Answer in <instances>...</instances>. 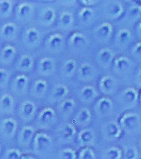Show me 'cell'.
<instances>
[{
	"instance_id": "53",
	"label": "cell",
	"mask_w": 141,
	"mask_h": 159,
	"mask_svg": "<svg viewBox=\"0 0 141 159\" xmlns=\"http://www.w3.org/2000/svg\"><path fill=\"white\" fill-rule=\"evenodd\" d=\"M139 33L141 34V23L139 24Z\"/></svg>"
},
{
	"instance_id": "16",
	"label": "cell",
	"mask_w": 141,
	"mask_h": 159,
	"mask_svg": "<svg viewBox=\"0 0 141 159\" xmlns=\"http://www.w3.org/2000/svg\"><path fill=\"white\" fill-rule=\"evenodd\" d=\"M49 88L48 83L44 78L34 80L29 87V94L34 99L42 100L46 96Z\"/></svg>"
},
{
	"instance_id": "18",
	"label": "cell",
	"mask_w": 141,
	"mask_h": 159,
	"mask_svg": "<svg viewBox=\"0 0 141 159\" xmlns=\"http://www.w3.org/2000/svg\"><path fill=\"white\" fill-rule=\"evenodd\" d=\"M15 97L10 93H4L0 96V114L10 116L14 114L16 108Z\"/></svg>"
},
{
	"instance_id": "21",
	"label": "cell",
	"mask_w": 141,
	"mask_h": 159,
	"mask_svg": "<svg viewBox=\"0 0 141 159\" xmlns=\"http://www.w3.org/2000/svg\"><path fill=\"white\" fill-rule=\"evenodd\" d=\"M67 43L69 46L74 49H80L88 43L87 37L81 33L74 31L69 35Z\"/></svg>"
},
{
	"instance_id": "45",
	"label": "cell",
	"mask_w": 141,
	"mask_h": 159,
	"mask_svg": "<svg viewBox=\"0 0 141 159\" xmlns=\"http://www.w3.org/2000/svg\"><path fill=\"white\" fill-rule=\"evenodd\" d=\"M138 157V151L135 148L130 147L124 152V157L127 159H135Z\"/></svg>"
},
{
	"instance_id": "37",
	"label": "cell",
	"mask_w": 141,
	"mask_h": 159,
	"mask_svg": "<svg viewBox=\"0 0 141 159\" xmlns=\"http://www.w3.org/2000/svg\"><path fill=\"white\" fill-rule=\"evenodd\" d=\"M57 157L61 159H75L77 158V154L74 148H66L58 152Z\"/></svg>"
},
{
	"instance_id": "30",
	"label": "cell",
	"mask_w": 141,
	"mask_h": 159,
	"mask_svg": "<svg viewBox=\"0 0 141 159\" xmlns=\"http://www.w3.org/2000/svg\"><path fill=\"white\" fill-rule=\"evenodd\" d=\"M11 79V72L6 67L0 66V89L6 88Z\"/></svg>"
},
{
	"instance_id": "50",
	"label": "cell",
	"mask_w": 141,
	"mask_h": 159,
	"mask_svg": "<svg viewBox=\"0 0 141 159\" xmlns=\"http://www.w3.org/2000/svg\"><path fill=\"white\" fill-rule=\"evenodd\" d=\"M40 2H54V0H36Z\"/></svg>"
},
{
	"instance_id": "13",
	"label": "cell",
	"mask_w": 141,
	"mask_h": 159,
	"mask_svg": "<svg viewBox=\"0 0 141 159\" xmlns=\"http://www.w3.org/2000/svg\"><path fill=\"white\" fill-rule=\"evenodd\" d=\"M38 108L36 103L30 99H25L22 101L19 105L17 114L19 117L25 123H30L34 120L37 112Z\"/></svg>"
},
{
	"instance_id": "5",
	"label": "cell",
	"mask_w": 141,
	"mask_h": 159,
	"mask_svg": "<svg viewBox=\"0 0 141 159\" xmlns=\"http://www.w3.org/2000/svg\"><path fill=\"white\" fill-rule=\"evenodd\" d=\"M45 130H39L34 135L32 143L33 152L41 158H46L52 152L54 147V139Z\"/></svg>"
},
{
	"instance_id": "54",
	"label": "cell",
	"mask_w": 141,
	"mask_h": 159,
	"mask_svg": "<svg viewBox=\"0 0 141 159\" xmlns=\"http://www.w3.org/2000/svg\"><path fill=\"white\" fill-rule=\"evenodd\" d=\"M140 101H141V93H140Z\"/></svg>"
},
{
	"instance_id": "35",
	"label": "cell",
	"mask_w": 141,
	"mask_h": 159,
	"mask_svg": "<svg viewBox=\"0 0 141 159\" xmlns=\"http://www.w3.org/2000/svg\"><path fill=\"white\" fill-rule=\"evenodd\" d=\"M93 16V11L88 7H83L79 12V18L83 24H87Z\"/></svg>"
},
{
	"instance_id": "32",
	"label": "cell",
	"mask_w": 141,
	"mask_h": 159,
	"mask_svg": "<svg viewBox=\"0 0 141 159\" xmlns=\"http://www.w3.org/2000/svg\"><path fill=\"white\" fill-rule=\"evenodd\" d=\"M114 65L118 70L123 72L127 70L130 67V61L126 57L121 56L115 59Z\"/></svg>"
},
{
	"instance_id": "47",
	"label": "cell",
	"mask_w": 141,
	"mask_h": 159,
	"mask_svg": "<svg viewBox=\"0 0 141 159\" xmlns=\"http://www.w3.org/2000/svg\"><path fill=\"white\" fill-rule=\"evenodd\" d=\"M133 54L138 55L139 56H141V43H136L133 48Z\"/></svg>"
},
{
	"instance_id": "8",
	"label": "cell",
	"mask_w": 141,
	"mask_h": 159,
	"mask_svg": "<svg viewBox=\"0 0 141 159\" xmlns=\"http://www.w3.org/2000/svg\"><path fill=\"white\" fill-rule=\"evenodd\" d=\"M20 46L18 43H6L0 47V66L9 67L15 63L20 53Z\"/></svg>"
},
{
	"instance_id": "48",
	"label": "cell",
	"mask_w": 141,
	"mask_h": 159,
	"mask_svg": "<svg viewBox=\"0 0 141 159\" xmlns=\"http://www.w3.org/2000/svg\"><path fill=\"white\" fill-rule=\"evenodd\" d=\"M38 158L34 153H31L30 152L23 153L22 154L21 159H35Z\"/></svg>"
},
{
	"instance_id": "51",
	"label": "cell",
	"mask_w": 141,
	"mask_h": 159,
	"mask_svg": "<svg viewBox=\"0 0 141 159\" xmlns=\"http://www.w3.org/2000/svg\"><path fill=\"white\" fill-rule=\"evenodd\" d=\"M138 78H139V81H141V70H139V74H138Z\"/></svg>"
},
{
	"instance_id": "38",
	"label": "cell",
	"mask_w": 141,
	"mask_h": 159,
	"mask_svg": "<svg viewBox=\"0 0 141 159\" xmlns=\"http://www.w3.org/2000/svg\"><path fill=\"white\" fill-rule=\"evenodd\" d=\"M96 91L94 88L91 86H86L80 91V97L85 101H89L96 97Z\"/></svg>"
},
{
	"instance_id": "19",
	"label": "cell",
	"mask_w": 141,
	"mask_h": 159,
	"mask_svg": "<svg viewBox=\"0 0 141 159\" xmlns=\"http://www.w3.org/2000/svg\"><path fill=\"white\" fill-rule=\"evenodd\" d=\"M69 93V90L63 84H57L52 88L48 97V101L50 103L60 102L65 99Z\"/></svg>"
},
{
	"instance_id": "17",
	"label": "cell",
	"mask_w": 141,
	"mask_h": 159,
	"mask_svg": "<svg viewBox=\"0 0 141 159\" xmlns=\"http://www.w3.org/2000/svg\"><path fill=\"white\" fill-rule=\"evenodd\" d=\"M76 134V129L74 125L70 123H65L60 125L55 130L56 139L61 143L70 142Z\"/></svg>"
},
{
	"instance_id": "24",
	"label": "cell",
	"mask_w": 141,
	"mask_h": 159,
	"mask_svg": "<svg viewBox=\"0 0 141 159\" xmlns=\"http://www.w3.org/2000/svg\"><path fill=\"white\" fill-rule=\"evenodd\" d=\"M77 68L75 60L69 58L65 60L61 65V73L62 76L66 78H70L74 75Z\"/></svg>"
},
{
	"instance_id": "1",
	"label": "cell",
	"mask_w": 141,
	"mask_h": 159,
	"mask_svg": "<svg viewBox=\"0 0 141 159\" xmlns=\"http://www.w3.org/2000/svg\"><path fill=\"white\" fill-rule=\"evenodd\" d=\"M49 31L39 27L34 23L24 27L20 34V47L23 50L30 52L39 51L43 39Z\"/></svg>"
},
{
	"instance_id": "52",
	"label": "cell",
	"mask_w": 141,
	"mask_h": 159,
	"mask_svg": "<svg viewBox=\"0 0 141 159\" xmlns=\"http://www.w3.org/2000/svg\"><path fill=\"white\" fill-rule=\"evenodd\" d=\"M2 145L0 143V157H1V153H2Z\"/></svg>"
},
{
	"instance_id": "27",
	"label": "cell",
	"mask_w": 141,
	"mask_h": 159,
	"mask_svg": "<svg viewBox=\"0 0 141 159\" xmlns=\"http://www.w3.org/2000/svg\"><path fill=\"white\" fill-rule=\"evenodd\" d=\"M94 139L93 132L90 129H84L80 132L78 136V141L80 145H85L92 143Z\"/></svg>"
},
{
	"instance_id": "41",
	"label": "cell",
	"mask_w": 141,
	"mask_h": 159,
	"mask_svg": "<svg viewBox=\"0 0 141 159\" xmlns=\"http://www.w3.org/2000/svg\"><path fill=\"white\" fill-rule=\"evenodd\" d=\"M122 153L120 148L112 147L109 148L105 152V157L108 159H120L121 157Z\"/></svg>"
},
{
	"instance_id": "9",
	"label": "cell",
	"mask_w": 141,
	"mask_h": 159,
	"mask_svg": "<svg viewBox=\"0 0 141 159\" xmlns=\"http://www.w3.org/2000/svg\"><path fill=\"white\" fill-rule=\"evenodd\" d=\"M35 68L38 75L43 78L49 77L56 70V60L53 56L43 54V56L37 60Z\"/></svg>"
},
{
	"instance_id": "11",
	"label": "cell",
	"mask_w": 141,
	"mask_h": 159,
	"mask_svg": "<svg viewBox=\"0 0 141 159\" xmlns=\"http://www.w3.org/2000/svg\"><path fill=\"white\" fill-rule=\"evenodd\" d=\"M19 53L15 62L16 70L20 73L30 72L36 66V61L35 60L34 52L25 51Z\"/></svg>"
},
{
	"instance_id": "25",
	"label": "cell",
	"mask_w": 141,
	"mask_h": 159,
	"mask_svg": "<svg viewBox=\"0 0 141 159\" xmlns=\"http://www.w3.org/2000/svg\"><path fill=\"white\" fill-rule=\"evenodd\" d=\"M112 101L110 99L106 97H102L98 100L96 108L98 112L101 115H107L111 112L112 109Z\"/></svg>"
},
{
	"instance_id": "15",
	"label": "cell",
	"mask_w": 141,
	"mask_h": 159,
	"mask_svg": "<svg viewBox=\"0 0 141 159\" xmlns=\"http://www.w3.org/2000/svg\"><path fill=\"white\" fill-rule=\"evenodd\" d=\"M36 129L31 125L23 126L18 130L16 136V144L20 148L28 149L32 145L36 134Z\"/></svg>"
},
{
	"instance_id": "46",
	"label": "cell",
	"mask_w": 141,
	"mask_h": 159,
	"mask_svg": "<svg viewBox=\"0 0 141 159\" xmlns=\"http://www.w3.org/2000/svg\"><path fill=\"white\" fill-rule=\"evenodd\" d=\"M130 15L133 17H139L141 16V8L138 7H134L130 9Z\"/></svg>"
},
{
	"instance_id": "29",
	"label": "cell",
	"mask_w": 141,
	"mask_h": 159,
	"mask_svg": "<svg viewBox=\"0 0 141 159\" xmlns=\"http://www.w3.org/2000/svg\"><path fill=\"white\" fill-rule=\"evenodd\" d=\"M112 28L111 24L104 23L96 29V34L98 38L105 39L109 38L112 33Z\"/></svg>"
},
{
	"instance_id": "43",
	"label": "cell",
	"mask_w": 141,
	"mask_h": 159,
	"mask_svg": "<svg viewBox=\"0 0 141 159\" xmlns=\"http://www.w3.org/2000/svg\"><path fill=\"white\" fill-rule=\"evenodd\" d=\"M131 38V34L130 31L126 30L123 29L120 31L118 34V39L120 43L123 45H125L128 43L130 41Z\"/></svg>"
},
{
	"instance_id": "55",
	"label": "cell",
	"mask_w": 141,
	"mask_h": 159,
	"mask_svg": "<svg viewBox=\"0 0 141 159\" xmlns=\"http://www.w3.org/2000/svg\"><path fill=\"white\" fill-rule=\"evenodd\" d=\"M2 43H1V42H0V47H1V45H2Z\"/></svg>"
},
{
	"instance_id": "12",
	"label": "cell",
	"mask_w": 141,
	"mask_h": 159,
	"mask_svg": "<svg viewBox=\"0 0 141 159\" xmlns=\"http://www.w3.org/2000/svg\"><path fill=\"white\" fill-rule=\"evenodd\" d=\"M19 123L15 118L9 116L0 120V136L3 139L10 141L16 136Z\"/></svg>"
},
{
	"instance_id": "34",
	"label": "cell",
	"mask_w": 141,
	"mask_h": 159,
	"mask_svg": "<svg viewBox=\"0 0 141 159\" xmlns=\"http://www.w3.org/2000/svg\"><path fill=\"white\" fill-rule=\"evenodd\" d=\"M115 85L113 78L111 76H106L102 78L100 82V86L102 90L106 92H110L113 90Z\"/></svg>"
},
{
	"instance_id": "10",
	"label": "cell",
	"mask_w": 141,
	"mask_h": 159,
	"mask_svg": "<svg viewBox=\"0 0 141 159\" xmlns=\"http://www.w3.org/2000/svg\"><path fill=\"white\" fill-rule=\"evenodd\" d=\"M10 84L11 92L16 97H23L29 92L30 80L25 73H18L11 78Z\"/></svg>"
},
{
	"instance_id": "31",
	"label": "cell",
	"mask_w": 141,
	"mask_h": 159,
	"mask_svg": "<svg viewBox=\"0 0 141 159\" xmlns=\"http://www.w3.org/2000/svg\"><path fill=\"white\" fill-rule=\"evenodd\" d=\"M123 12V7L119 2H114L107 7V13L113 18H117L121 16Z\"/></svg>"
},
{
	"instance_id": "49",
	"label": "cell",
	"mask_w": 141,
	"mask_h": 159,
	"mask_svg": "<svg viewBox=\"0 0 141 159\" xmlns=\"http://www.w3.org/2000/svg\"><path fill=\"white\" fill-rule=\"evenodd\" d=\"M82 3L85 4V5H89V4H92L94 2V0H81Z\"/></svg>"
},
{
	"instance_id": "22",
	"label": "cell",
	"mask_w": 141,
	"mask_h": 159,
	"mask_svg": "<svg viewBox=\"0 0 141 159\" xmlns=\"http://www.w3.org/2000/svg\"><path fill=\"white\" fill-rule=\"evenodd\" d=\"M120 124L125 130L127 131L134 130L139 124V117L136 114L132 113L125 114L120 119Z\"/></svg>"
},
{
	"instance_id": "44",
	"label": "cell",
	"mask_w": 141,
	"mask_h": 159,
	"mask_svg": "<svg viewBox=\"0 0 141 159\" xmlns=\"http://www.w3.org/2000/svg\"><path fill=\"white\" fill-rule=\"evenodd\" d=\"M76 0H54V2L58 7L68 8L72 7L76 3Z\"/></svg>"
},
{
	"instance_id": "3",
	"label": "cell",
	"mask_w": 141,
	"mask_h": 159,
	"mask_svg": "<svg viewBox=\"0 0 141 159\" xmlns=\"http://www.w3.org/2000/svg\"><path fill=\"white\" fill-rule=\"evenodd\" d=\"M39 1L19 0L15 7L12 19L23 28L34 22Z\"/></svg>"
},
{
	"instance_id": "36",
	"label": "cell",
	"mask_w": 141,
	"mask_h": 159,
	"mask_svg": "<svg viewBox=\"0 0 141 159\" xmlns=\"http://www.w3.org/2000/svg\"><path fill=\"white\" fill-rule=\"evenodd\" d=\"M22 153H23L20 149L11 148L6 150L1 158L4 159H20Z\"/></svg>"
},
{
	"instance_id": "42",
	"label": "cell",
	"mask_w": 141,
	"mask_h": 159,
	"mask_svg": "<svg viewBox=\"0 0 141 159\" xmlns=\"http://www.w3.org/2000/svg\"><path fill=\"white\" fill-rule=\"evenodd\" d=\"M80 159H96V154L92 148L86 147L82 149L79 156Z\"/></svg>"
},
{
	"instance_id": "14",
	"label": "cell",
	"mask_w": 141,
	"mask_h": 159,
	"mask_svg": "<svg viewBox=\"0 0 141 159\" xmlns=\"http://www.w3.org/2000/svg\"><path fill=\"white\" fill-rule=\"evenodd\" d=\"M74 16L72 12L59 7L54 30L63 33L70 30L73 26Z\"/></svg>"
},
{
	"instance_id": "4",
	"label": "cell",
	"mask_w": 141,
	"mask_h": 159,
	"mask_svg": "<svg viewBox=\"0 0 141 159\" xmlns=\"http://www.w3.org/2000/svg\"><path fill=\"white\" fill-rule=\"evenodd\" d=\"M65 45L66 39L63 33L52 29L47 33L39 51L42 54L54 56L61 53Z\"/></svg>"
},
{
	"instance_id": "2",
	"label": "cell",
	"mask_w": 141,
	"mask_h": 159,
	"mask_svg": "<svg viewBox=\"0 0 141 159\" xmlns=\"http://www.w3.org/2000/svg\"><path fill=\"white\" fill-rule=\"evenodd\" d=\"M58 9L54 2L39 1L34 23L43 29L52 30L54 27Z\"/></svg>"
},
{
	"instance_id": "39",
	"label": "cell",
	"mask_w": 141,
	"mask_h": 159,
	"mask_svg": "<svg viewBox=\"0 0 141 159\" xmlns=\"http://www.w3.org/2000/svg\"><path fill=\"white\" fill-rule=\"evenodd\" d=\"M79 75L82 79H88L92 76L93 74V69L89 64L83 63L80 66L79 70Z\"/></svg>"
},
{
	"instance_id": "20",
	"label": "cell",
	"mask_w": 141,
	"mask_h": 159,
	"mask_svg": "<svg viewBox=\"0 0 141 159\" xmlns=\"http://www.w3.org/2000/svg\"><path fill=\"white\" fill-rule=\"evenodd\" d=\"M19 0H0V22L12 19L15 7Z\"/></svg>"
},
{
	"instance_id": "7",
	"label": "cell",
	"mask_w": 141,
	"mask_h": 159,
	"mask_svg": "<svg viewBox=\"0 0 141 159\" xmlns=\"http://www.w3.org/2000/svg\"><path fill=\"white\" fill-rule=\"evenodd\" d=\"M34 120L38 130H50L57 120V111L52 106H47L38 111Z\"/></svg>"
},
{
	"instance_id": "6",
	"label": "cell",
	"mask_w": 141,
	"mask_h": 159,
	"mask_svg": "<svg viewBox=\"0 0 141 159\" xmlns=\"http://www.w3.org/2000/svg\"><path fill=\"white\" fill-rule=\"evenodd\" d=\"M22 29L21 26L12 19L0 22V42L19 45Z\"/></svg>"
},
{
	"instance_id": "28",
	"label": "cell",
	"mask_w": 141,
	"mask_h": 159,
	"mask_svg": "<svg viewBox=\"0 0 141 159\" xmlns=\"http://www.w3.org/2000/svg\"><path fill=\"white\" fill-rule=\"evenodd\" d=\"M105 132L107 135L111 138H120L121 135V129L117 124L111 122L105 126Z\"/></svg>"
},
{
	"instance_id": "40",
	"label": "cell",
	"mask_w": 141,
	"mask_h": 159,
	"mask_svg": "<svg viewBox=\"0 0 141 159\" xmlns=\"http://www.w3.org/2000/svg\"><path fill=\"white\" fill-rule=\"evenodd\" d=\"M98 56L102 63L108 64L110 63L111 61L112 60L114 54L110 49L105 48L100 51Z\"/></svg>"
},
{
	"instance_id": "23",
	"label": "cell",
	"mask_w": 141,
	"mask_h": 159,
	"mask_svg": "<svg viewBox=\"0 0 141 159\" xmlns=\"http://www.w3.org/2000/svg\"><path fill=\"white\" fill-rule=\"evenodd\" d=\"M76 106L74 100L71 98H65L60 101L58 106V111L62 117L65 118L70 116Z\"/></svg>"
},
{
	"instance_id": "33",
	"label": "cell",
	"mask_w": 141,
	"mask_h": 159,
	"mask_svg": "<svg viewBox=\"0 0 141 159\" xmlns=\"http://www.w3.org/2000/svg\"><path fill=\"white\" fill-rule=\"evenodd\" d=\"M123 98L125 102L129 104L135 103L138 98L137 91L134 88H128L123 92Z\"/></svg>"
},
{
	"instance_id": "26",
	"label": "cell",
	"mask_w": 141,
	"mask_h": 159,
	"mask_svg": "<svg viewBox=\"0 0 141 159\" xmlns=\"http://www.w3.org/2000/svg\"><path fill=\"white\" fill-rule=\"evenodd\" d=\"M91 118V114L87 108H82L76 114L74 121L78 125H83L89 123Z\"/></svg>"
}]
</instances>
